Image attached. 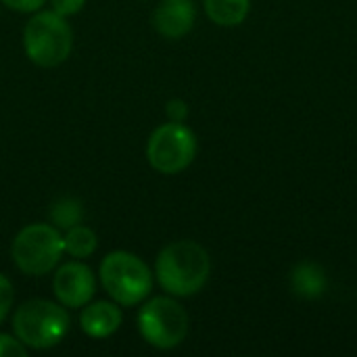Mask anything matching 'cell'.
Here are the masks:
<instances>
[{"label": "cell", "instance_id": "obj_10", "mask_svg": "<svg viewBox=\"0 0 357 357\" xmlns=\"http://www.w3.org/2000/svg\"><path fill=\"white\" fill-rule=\"evenodd\" d=\"M121 326V310L111 301L86 303L79 316V328L92 339H107Z\"/></svg>", "mask_w": 357, "mask_h": 357}, {"label": "cell", "instance_id": "obj_2", "mask_svg": "<svg viewBox=\"0 0 357 357\" xmlns=\"http://www.w3.org/2000/svg\"><path fill=\"white\" fill-rule=\"evenodd\" d=\"M13 331L25 347L48 349L59 345L69 333V316L61 303L31 299L17 307L13 316Z\"/></svg>", "mask_w": 357, "mask_h": 357}, {"label": "cell", "instance_id": "obj_4", "mask_svg": "<svg viewBox=\"0 0 357 357\" xmlns=\"http://www.w3.org/2000/svg\"><path fill=\"white\" fill-rule=\"evenodd\" d=\"M25 54L40 67H56L71 54L73 33L63 15L54 10L36 13L23 29Z\"/></svg>", "mask_w": 357, "mask_h": 357}, {"label": "cell", "instance_id": "obj_5", "mask_svg": "<svg viewBox=\"0 0 357 357\" xmlns=\"http://www.w3.org/2000/svg\"><path fill=\"white\" fill-rule=\"evenodd\" d=\"M65 247L61 232L50 224H29L13 241L10 257L27 276H44L61 261Z\"/></svg>", "mask_w": 357, "mask_h": 357}, {"label": "cell", "instance_id": "obj_16", "mask_svg": "<svg viewBox=\"0 0 357 357\" xmlns=\"http://www.w3.org/2000/svg\"><path fill=\"white\" fill-rule=\"evenodd\" d=\"M13 301H15V291H13V284L10 280L0 274V324L4 322V318L8 316L10 307H13Z\"/></svg>", "mask_w": 357, "mask_h": 357}, {"label": "cell", "instance_id": "obj_9", "mask_svg": "<svg viewBox=\"0 0 357 357\" xmlns=\"http://www.w3.org/2000/svg\"><path fill=\"white\" fill-rule=\"evenodd\" d=\"M155 29L165 38H182L195 25V6L190 0H163L153 13Z\"/></svg>", "mask_w": 357, "mask_h": 357}, {"label": "cell", "instance_id": "obj_6", "mask_svg": "<svg viewBox=\"0 0 357 357\" xmlns=\"http://www.w3.org/2000/svg\"><path fill=\"white\" fill-rule=\"evenodd\" d=\"M138 331L149 345L157 349H174L186 339L188 316L172 297H153L140 307Z\"/></svg>", "mask_w": 357, "mask_h": 357}, {"label": "cell", "instance_id": "obj_17", "mask_svg": "<svg viewBox=\"0 0 357 357\" xmlns=\"http://www.w3.org/2000/svg\"><path fill=\"white\" fill-rule=\"evenodd\" d=\"M52 4V10L63 15V17H69V15H75L84 8L86 0H50Z\"/></svg>", "mask_w": 357, "mask_h": 357}, {"label": "cell", "instance_id": "obj_15", "mask_svg": "<svg viewBox=\"0 0 357 357\" xmlns=\"http://www.w3.org/2000/svg\"><path fill=\"white\" fill-rule=\"evenodd\" d=\"M27 356V347L15 337L0 333V357H25Z\"/></svg>", "mask_w": 357, "mask_h": 357}, {"label": "cell", "instance_id": "obj_14", "mask_svg": "<svg viewBox=\"0 0 357 357\" xmlns=\"http://www.w3.org/2000/svg\"><path fill=\"white\" fill-rule=\"evenodd\" d=\"M79 218H82V209L79 203L73 199H63L52 207V220L61 228H71L73 224H79Z\"/></svg>", "mask_w": 357, "mask_h": 357}, {"label": "cell", "instance_id": "obj_13", "mask_svg": "<svg viewBox=\"0 0 357 357\" xmlns=\"http://www.w3.org/2000/svg\"><path fill=\"white\" fill-rule=\"evenodd\" d=\"M63 247L71 257L84 259V257H90L96 251L98 238H96L92 228H88L84 224H73L71 228H67V232L63 236Z\"/></svg>", "mask_w": 357, "mask_h": 357}, {"label": "cell", "instance_id": "obj_1", "mask_svg": "<svg viewBox=\"0 0 357 357\" xmlns=\"http://www.w3.org/2000/svg\"><path fill=\"white\" fill-rule=\"evenodd\" d=\"M211 261L207 251L195 241H176L161 249L155 274L163 291L174 297L197 295L209 280Z\"/></svg>", "mask_w": 357, "mask_h": 357}, {"label": "cell", "instance_id": "obj_3", "mask_svg": "<svg viewBox=\"0 0 357 357\" xmlns=\"http://www.w3.org/2000/svg\"><path fill=\"white\" fill-rule=\"evenodd\" d=\"M100 284L117 305H136L153 289L151 268L130 251H111L100 264Z\"/></svg>", "mask_w": 357, "mask_h": 357}, {"label": "cell", "instance_id": "obj_7", "mask_svg": "<svg viewBox=\"0 0 357 357\" xmlns=\"http://www.w3.org/2000/svg\"><path fill=\"white\" fill-rule=\"evenodd\" d=\"M197 155V136L182 121L159 126L146 142V159L159 174H180Z\"/></svg>", "mask_w": 357, "mask_h": 357}, {"label": "cell", "instance_id": "obj_8", "mask_svg": "<svg viewBox=\"0 0 357 357\" xmlns=\"http://www.w3.org/2000/svg\"><path fill=\"white\" fill-rule=\"evenodd\" d=\"M52 291L61 305L77 310L90 303L96 293V278L88 266L79 259L61 266L52 278Z\"/></svg>", "mask_w": 357, "mask_h": 357}, {"label": "cell", "instance_id": "obj_11", "mask_svg": "<svg viewBox=\"0 0 357 357\" xmlns=\"http://www.w3.org/2000/svg\"><path fill=\"white\" fill-rule=\"evenodd\" d=\"M326 272L314 261H301L291 272V289L303 299H318L326 291Z\"/></svg>", "mask_w": 357, "mask_h": 357}, {"label": "cell", "instance_id": "obj_18", "mask_svg": "<svg viewBox=\"0 0 357 357\" xmlns=\"http://www.w3.org/2000/svg\"><path fill=\"white\" fill-rule=\"evenodd\" d=\"M0 2L17 13H36L44 6L46 0H0Z\"/></svg>", "mask_w": 357, "mask_h": 357}, {"label": "cell", "instance_id": "obj_12", "mask_svg": "<svg viewBox=\"0 0 357 357\" xmlns=\"http://www.w3.org/2000/svg\"><path fill=\"white\" fill-rule=\"evenodd\" d=\"M249 6L251 0H205L207 17L222 27L241 25L249 15Z\"/></svg>", "mask_w": 357, "mask_h": 357}, {"label": "cell", "instance_id": "obj_19", "mask_svg": "<svg viewBox=\"0 0 357 357\" xmlns=\"http://www.w3.org/2000/svg\"><path fill=\"white\" fill-rule=\"evenodd\" d=\"M165 113H167L169 121H184L186 115H188V107H186L184 100L174 98V100H169V102L165 105Z\"/></svg>", "mask_w": 357, "mask_h": 357}]
</instances>
